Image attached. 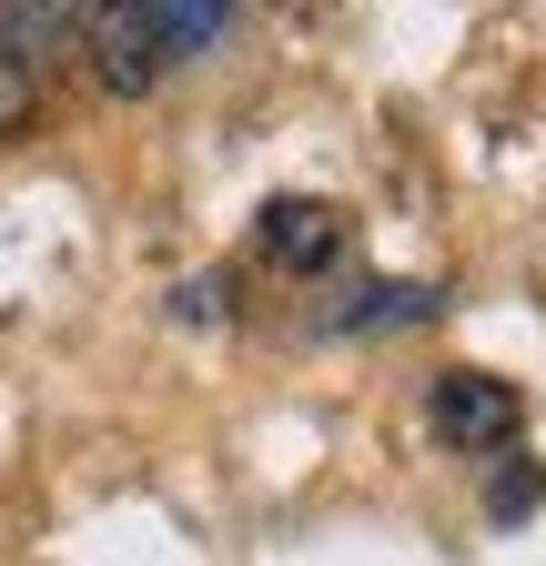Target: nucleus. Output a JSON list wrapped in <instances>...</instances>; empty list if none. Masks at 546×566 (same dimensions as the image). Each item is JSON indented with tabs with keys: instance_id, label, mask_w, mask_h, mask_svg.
<instances>
[{
	"instance_id": "nucleus-3",
	"label": "nucleus",
	"mask_w": 546,
	"mask_h": 566,
	"mask_svg": "<svg viewBox=\"0 0 546 566\" xmlns=\"http://www.w3.org/2000/svg\"><path fill=\"white\" fill-rule=\"evenodd\" d=\"M41 92H51V71H41L21 11L0 0V132H31V122H41Z\"/></svg>"
},
{
	"instance_id": "nucleus-2",
	"label": "nucleus",
	"mask_w": 546,
	"mask_h": 566,
	"mask_svg": "<svg viewBox=\"0 0 546 566\" xmlns=\"http://www.w3.org/2000/svg\"><path fill=\"white\" fill-rule=\"evenodd\" d=\"M162 61H172V51H162V31L143 21V0H102V11H92V61H82V71H92L102 92L143 102V92L162 82Z\"/></svg>"
},
{
	"instance_id": "nucleus-1",
	"label": "nucleus",
	"mask_w": 546,
	"mask_h": 566,
	"mask_svg": "<svg viewBox=\"0 0 546 566\" xmlns=\"http://www.w3.org/2000/svg\"><path fill=\"white\" fill-rule=\"evenodd\" d=\"M426 424H435L445 455H506L516 424H526V405H516V385H496V375H435Z\"/></svg>"
},
{
	"instance_id": "nucleus-6",
	"label": "nucleus",
	"mask_w": 546,
	"mask_h": 566,
	"mask_svg": "<svg viewBox=\"0 0 546 566\" xmlns=\"http://www.w3.org/2000/svg\"><path fill=\"white\" fill-rule=\"evenodd\" d=\"M536 485H546V475H536V465H516V475L496 485V516H526V506H536Z\"/></svg>"
},
{
	"instance_id": "nucleus-4",
	"label": "nucleus",
	"mask_w": 546,
	"mask_h": 566,
	"mask_svg": "<svg viewBox=\"0 0 546 566\" xmlns=\"http://www.w3.org/2000/svg\"><path fill=\"white\" fill-rule=\"evenodd\" d=\"M11 11H21L41 71H82L92 61V11H102V0H11Z\"/></svg>"
},
{
	"instance_id": "nucleus-5",
	"label": "nucleus",
	"mask_w": 546,
	"mask_h": 566,
	"mask_svg": "<svg viewBox=\"0 0 546 566\" xmlns=\"http://www.w3.org/2000/svg\"><path fill=\"white\" fill-rule=\"evenodd\" d=\"M334 243H345V223H334L324 202H273V212H263V253H273V263H294V273L334 263Z\"/></svg>"
}]
</instances>
